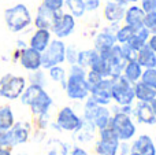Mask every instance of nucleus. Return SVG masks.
Wrapping results in <instances>:
<instances>
[{
	"label": "nucleus",
	"instance_id": "393cba45",
	"mask_svg": "<svg viewBox=\"0 0 156 155\" xmlns=\"http://www.w3.org/2000/svg\"><path fill=\"white\" fill-rule=\"evenodd\" d=\"M119 146V139H100L96 144L99 155H115Z\"/></svg>",
	"mask_w": 156,
	"mask_h": 155
},
{
	"label": "nucleus",
	"instance_id": "e433bc0d",
	"mask_svg": "<svg viewBox=\"0 0 156 155\" xmlns=\"http://www.w3.org/2000/svg\"><path fill=\"white\" fill-rule=\"evenodd\" d=\"M121 51H122V55H123V58H125V60H126V62H130V60H136V59H137V51H136L134 48H132V47H130L127 43L122 44V45H121Z\"/></svg>",
	"mask_w": 156,
	"mask_h": 155
},
{
	"label": "nucleus",
	"instance_id": "9d476101",
	"mask_svg": "<svg viewBox=\"0 0 156 155\" xmlns=\"http://www.w3.org/2000/svg\"><path fill=\"white\" fill-rule=\"evenodd\" d=\"M27 136H29V126L23 122L14 124L8 131H5V144H7V148L25 143L27 140Z\"/></svg>",
	"mask_w": 156,
	"mask_h": 155
},
{
	"label": "nucleus",
	"instance_id": "37998d69",
	"mask_svg": "<svg viewBox=\"0 0 156 155\" xmlns=\"http://www.w3.org/2000/svg\"><path fill=\"white\" fill-rule=\"evenodd\" d=\"M129 154V144L127 143H121L118 146V150H116L115 155H127Z\"/></svg>",
	"mask_w": 156,
	"mask_h": 155
},
{
	"label": "nucleus",
	"instance_id": "4468645a",
	"mask_svg": "<svg viewBox=\"0 0 156 155\" xmlns=\"http://www.w3.org/2000/svg\"><path fill=\"white\" fill-rule=\"evenodd\" d=\"M125 13H126V5H122L119 3L114 2V0L107 2V4L104 7V16L111 23L121 22L125 16Z\"/></svg>",
	"mask_w": 156,
	"mask_h": 155
},
{
	"label": "nucleus",
	"instance_id": "2eb2a0df",
	"mask_svg": "<svg viewBox=\"0 0 156 155\" xmlns=\"http://www.w3.org/2000/svg\"><path fill=\"white\" fill-rule=\"evenodd\" d=\"M144 16H145V13L143 11V8L138 5H130L125 13L123 19L126 25L132 26L133 29H140L144 26Z\"/></svg>",
	"mask_w": 156,
	"mask_h": 155
},
{
	"label": "nucleus",
	"instance_id": "f8f14e48",
	"mask_svg": "<svg viewBox=\"0 0 156 155\" xmlns=\"http://www.w3.org/2000/svg\"><path fill=\"white\" fill-rule=\"evenodd\" d=\"M81 120L76 115V113L70 107H63L58 115V125L65 131H76L80 126Z\"/></svg>",
	"mask_w": 156,
	"mask_h": 155
},
{
	"label": "nucleus",
	"instance_id": "79ce46f5",
	"mask_svg": "<svg viewBox=\"0 0 156 155\" xmlns=\"http://www.w3.org/2000/svg\"><path fill=\"white\" fill-rule=\"evenodd\" d=\"M86 11H96L100 7V0H83Z\"/></svg>",
	"mask_w": 156,
	"mask_h": 155
},
{
	"label": "nucleus",
	"instance_id": "412c9836",
	"mask_svg": "<svg viewBox=\"0 0 156 155\" xmlns=\"http://www.w3.org/2000/svg\"><path fill=\"white\" fill-rule=\"evenodd\" d=\"M138 65L141 67H145V69H151V67H155L156 66V54L149 48L148 44L140 48L137 51V59Z\"/></svg>",
	"mask_w": 156,
	"mask_h": 155
},
{
	"label": "nucleus",
	"instance_id": "c03bdc74",
	"mask_svg": "<svg viewBox=\"0 0 156 155\" xmlns=\"http://www.w3.org/2000/svg\"><path fill=\"white\" fill-rule=\"evenodd\" d=\"M149 45V48L152 49V51L156 54V34H152V36H149V38H148V43H147Z\"/></svg>",
	"mask_w": 156,
	"mask_h": 155
},
{
	"label": "nucleus",
	"instance_id": "7ed1b4c3",
	"mask_svg": "<svg viewBox=\"0 0 156 155\" xmlns=\"http://www.w3.org/2000/svg\"><path fill=\"white\" fill-rule=\"evenodd\" d=\"M4 22L10 32L19 33L30 26L32 14L23 3H18L4 11Z\"/></svg>",
	"mask_w": 156,
	"mask_h": 155
},
{
	"label": "nucleus",
	"instance_id": "a18cd8bd",
	"mask_svg": "<svg viewBox=\"0 0 156 155\" xmlns=\"http://www.w3.org/2000/svg\"><path fill=\"white\" fill-rule=\"evenodd\" d=\"M0 147L7 148V144H5V131H0Z\"/></svg>",
	"mask_w": 156,
	"mask_h": 155
},
{
	"label": "nucleus",
	"instance_id": "ddd939ff",
	"mask_svg": "<svg viewBox=\"0 0 156 155\" xmlns=\"http://www.w3.org/2000/svg\"><path fill=\"white\" fill-rule=\"evenodd\" d=\"M56 18V11H52L49 8H47L45 5L41 4L37 8V14L34 18V25L37 29H48L51 30L52 25Z\"/></svg>",
	"mask_w": 156,
	"mask_h": 155
},
{
	"label": "nucleus",
	"instance_id": "423d86ee",
	"mask_svg": "<svg viewBox=\"0 0 156 155\" xmlns=\"http://www.w3.org/2000/svg\"><path fill=\"white\" fill-rule=\"evenodd\" d=\"M111 98L119 104H132L134 100V91L133 84L129 82L123 76H118L112 78V88H111Z\"/></svg>",
	"mask_w": 156,
	"mask_h": 155
},
{
	"label": "nucleus",
	"instance_id": "6e6552de",
	"mask_svg": "<svg viewBox=\"0 0 156 155\" xmlns=\"http://www.w3.org/2000/svg\"><path fill=\"white\" fill-rule=\"evenodd\" d=\"M76 27V18L70 13H63L62 10L56 11V18L51 27V32L58 38H65L74 32Z\"/></svg>",
	"mask_w": 156,
	"mask_h": 155
},
{
	"label": "nucleus",
	"instance_id": "4c0bfd02",
	"mask_svg": "<svg viewBox=\"0 0 156 155\" xmlns=\"http://www.w3.org/2000/svg\"><path fill=\"white\" fill-rule=\"evenodd\" d=\"M85 80H86V82H88V85H89V91H90V88H93L94 85H97L100 81H101L103 77L100 76V74H97L96 71L90 70L89 73H86Z\"/></svg>",
	"mask_w": 156,
	"mask_h": 155
},
{
	"label": "nucleus",
	"instance_id": "f704fd0d",
	"mask_svg": "<svg viewBox=\"0 0 156 155\" xmlns=\"http://www.w3.org/2000/svg\"><path fill=\"white\" fill-rule=\"evenodd\" d=\"M48 155H67V148L62 142L55 139L49 146Z\"/></svg>",
	"mask_w": 156,
	"mask_h": 155
},
{
	"label": "nucleus",
	"instance_id": "c9c22d12",
	"mask_svg": "<svg viewBox=\"0 0 156 155\" xmlns=\"http://www.w3.org/2000/svg\"><path fill=\"white\" fill-rule=\"evenodd\" d=\"M29 81H30V84L40 85V87L44 88V85H45V74H44L40 69L34 70V71H32V74L29 76Z\"/></svg>",
	"mask_w": 156,
	"mask_h": 155
},
{
	"label": "nucleus",
	"instance_id": "6ab92c4d",
	"mask_svg": "<svg viewBox=\"0 0 156 155\" xmlns=\"http://www.w3.org/2000/svg\"><path fill=\"white\" fill-rule=\"evenodd\" d=\"M116 44L115 34L110 30H104V32L99 33L97 37L94 38V49L97 52H104L111 49Z\"/></svg>",
	"mask_w": 156,
	"mask_h": 155
},
{
	"label": "nucleus",
	"instance_id": "49530a36",
	"mask_svg": "<svg viewBox=\"0 0 156 155\" xmlns=\"http://www.w3.org/2000/svg\"><path fill=\"white\" fill-rule=\"evenodd\" d=\"M71 155H88L85 150H82V148H76V150L71 153Z\"/></svg>",
	"mask_w": 156,
	"mask_h": 155
},
{
	"label": "nucleus",
	"instance_id": "c85d7f7f",
	"mask_svg": "<svg viewBox=\"0 0 156 155\" xmlns=\"http://www.w3.org/2000/svg\"><path fill=\"white\" fill-rule=\"evenodd\" d=\"M65 4L67 5L69 11L74 18H81L85 15L86 8L83 0H65Z\"/></svg>",
	"mask_w": 156,
	"mask_h": 155
},
{
	"label": "nucleus",
	"instance_id": "5701e85b",
	"mask_svg": "<svg viewBox=\"0 0 156 155\" xmlns=\"http://www.w3.org/2000/svg\"><path fill=\"white\" fill-rule=\"evenodd\" d=\"M90 121L94 124V126H97V128H100V129L108 126V125H110V121H111L110 110H108L107 107L99 104V106L96 107V110H94V113H93V115H92Z\"/></svg>",
	"mask_w": 156,
	"mask_h": 155
},
{
	"label": "nucleus",
	"instance_id": "b1692460",
	"mask_svg": "<svg viewBox=\"0 0 156 155\" xmlns=\"http://www.w3.org/2000/svg\"><path fill=\"white\" fill-rule=\"evenodd\" d=\"M149 36H151V33L148 32V29L143 26V27H140V29H136V32L133 33L132 38L127 41V44H129L132 48H134L136 51H138V49L143 48V47L148 43Z\"/></svg>",
	"mask_w": 156,
	"mask_h": 155
},
{
	"label": "nucleus",
	"instance_id": "20e7f679",
	"mask_svg": "<svg viewBox=\"0 0 156 155\" xmlns=\"http://www.w3.org/2000/svg\"><path fill=\"white\" fill-rule=\"evenodd\" d=\"M26 88V80L21 76L14 74H4L0 77V96L8 100L18 99Z\"/></svg>",
	"mask_w": 156,
	"mask_h": 155
},
{
	"label": "nucleus",
	"instance_id": "de8ad7c7",
	"mask_svg": "<svg viewBox=\"0 0 156 155\" xmlns=\"http://www.w3.org/2000/svg\"><path fill=\"white\" fill-rule=\"evenodd\" d=\"M114 2L119 3V4H122V5H126V4H129V3H136V2H140V0H114Z\"/></svg>",
	"mask_w": 156,
	"mask_h": 155
},
{
	"label": "nucleus",
	"instance_id": "0eeeda50",
	"mask_svg": "<svg viewBox=\"0 0 156 155\" xmlns=\"http://www.w3.org/2000/svg\"><path fill=\"white\" fill-rule=\"evenodd\" d=\"M110 126L115 135L118 136L119 140H130L136 133V126L133 124L130 115L125 114V113H115L114 117H111L110 121Z\"/></svg>",
	"mask_w": 156,
	"mask_h": 155
},
{
	"label": "nucleus",
	"instance_id": "cd10ccee",
	"mask_svg": "<svg viewBox=\"0 0 156 155\" xmlns=\"http://www.w3.org/2000/svg\"><path fill=\"white\" fill-rule=\"evenodd\" d=\"M14 125V114L10 106L0 107V131H8Z\"/></svg>",
	"mask_w": 156,
	"mask_h": 155
},
{
	"label": "nucleus",
	"instance_id": "473e14b6",
	"mask_svg": "<svg viewBox=\"0 0 156 155\" xmlns=\"http://www.w3.org/2000/svg\"><path fill=\"white\" fill-rule=\"evenodd\" d=\"M141 81L144 84L149 85L151 88L156 89V67H151V69H145L141 74Z\"/></svg>",
	"mask_w": 156,
	"mask_h": 155
},
{
	"label": "nucleus",
	"instance_id": "c756f323",
	"mask_svg": "<svg viewBox=\"0 0 156 155\" xmlns=\"http://www.w3.org/2000/svg\"><path fill=\"white\" fill-rule=\"evenodd\" d=\"M90 70L96 71V73L100 74L103 78H105V77H110V62L99 55V58H97V59L94 60L93 63H92Z\"/></svg>",
	"mask_w": 156,
	"mask_h": 155
},
{
	"label": "nucleus",
	"instance_id": "aec40b11",
	"mask_svg": "<svg viewBox=\"0 0 156 155\" xmlns=\"http://www.w3.org/2000/svg\"><path fill=\"white\" fill-rule=\"evenodd\" d=\"M133 91H134V98H137L140 102L151 103L156 98V89L151 88L149 85L144 84L143 81L134 82V84H133Z\"/></svg>",
	"mask_w": 156,
	"mask_h": 155
},
{
	"label": "nucleus",
	"instance_id": "f3484780",
	"mask_svg": "<svg viewBox=\"0 0 156 155\" xmlns=\"http://www.w3.org/2000/svg\"><path fill=\"white\" fill-rule=\"evenodd\" d=\"M133 114L137 117L138 122L148 124V125H155L156 124V115L154 114V110H152V107H151V103L140 102V103L137 104V107L133 110Z\"/></svg>",
	"mask_w": 156,
	"mask_h": 155
},
{
	"label": "nucleus",
	"instance_id": "f257e3e1",
	"mask_svg": "<svg viewBox=\"0 0 156 155\" xmlns=\"http://www.w3.org/2000/svg\"><path fill=\"white\" fill-rule=\"evenodd\" d=\"M19 98H21L22 104L29 106L32 109L33 114L36 115L47 114L52 104L51 96L44 91V88L34 84H30L27 88H25Z\"/></svg>",
	"mask_w": 156,
	"mask_h": 155
},
{
	"label": "nucleus",
	"instance_id": "2f4dec72",
	"mask_svg": "<svg viewBox=\"0 0 156 155\" xmlns=\"http://www.w3.org/2000/svg\"><path fill=\"white\" fill-rule=\"evenodd\" d=\"M48 70H49V77H51L54 81L60 82L63 87H66V81H67V80H66V71L62 66H59V65L52 66Z\"/></svg>",
	"mask_w": 156,
	"mask_h": 155
},
{
	"label": "nucleus",
	"instance_id": "f03ea898",
	"mask_svg": "<svg viewBox=\"0 0 156 155\" xmlns=\"http://www.w3.org/2000/svg\"><path fill=\"white\" fill-rule=\"evenodd\" d=\"M85 69L82 66L71 65L70 67V76H69L67 81H66V92L70 99L74 100H82L89 96V85L85 80Z\"/></svg>",
	"mask_w": 156,
	"mask_h": 155
},
{
	"label": "nucleus",
	"instance_id": "9b49d317",
	"mask_svg": "<svg viewBox=\"0 0 156 155\" xmlns=\"http://www.w3.org/2000/svg\"><path fill=\"white\" fill-rule=\"evenodd\" d=\"M19 63L22 67L29 71L38 70L41 67V52L33 49L32 47H25L19 54Z\"/></svg>",
	"mask_w": 156,
	"mask_h": 155
},
{
	"label": "nucleus",
	"instance_id": "7c9ffc66",
	"mask_svg": "<svg viewBox=\"0 0 156 155\" xmlns=\"http://www.w3.org/2000/svg\"><path fill=\"white\" fill-rule=\"evenodd\" d=\"M134 32H136V29H133V27L129 26V25H125V26L119 27V29L115 32V38H116L118 43L125 44L132 38V36H133Z\"/></svg>",
	"mask_w": 156,
	"mask_h": 155
},
{
	"label": "nucleus",
	"instance_id": "bb28decb",
	"mask_svg": "<svg viewBox=\"0 0 156 155\" xmlns=\"http://www.w3.org/2000/svg\"><path fill=\"white\" fill-rule=\"evenodd\" d=\"M99 58V52L96 49H85V51H78L77 65L82 66L83 69L90 67L92 63Z\"/></svg>",
	"mask_w": 156,
	"mask_h": 155
},
{
	"label": "nucleus",
	"instance_id": "3c124183",
	"mask_svg": "<svg viewBox=\"0 0 156 155\" xmlns=\"http://www.w3.org/2000/svg\"><path fill=\"white\" fill-rule=\"evenodd\" d=\"M129 155H140V154H137V153H130Z\"/></svg>",
	"mask_w": 156,
	"mask_h": 155
},
{
	"label": "nucleus",
	"instance_id": "ea45409f",
	"mask_svg": "<svg viewBox=\"0 0 156 155\" xmlns=\"http://www.w3.org/2000/svg\"><path fill=\"white\" fill-rule=\"evenodd\" d=\"M43 5H45L47 8L52 11L62 10L65 5V0H43Z\"/></svg>",
	"mask_w": 156,
	"mask_h": 155
},
{
	"label": "nucleus",
	"instance_id": "dca6fc26",
	"mask_svg": "<svg viewBox=\"0 0 156 155\" xmlns=\"http://www.w3.org/2000/svg\"><path fill=\"white\" fill-rule=\"evenodd\" d=\"M49 41H51V30L48 29H37L33 36L30 37L29 47L38 52H43L44 49L48 47Z\"/></svg>",
	"mask_w": 156,
	"mask_h": 155
},
{
	"label": "nucleus",
	"instance_id": "a878e982",
	"mask_svg": "<svg viewBox=\"0 0 156 155\" xmlns=\"http://www.w3.org/2000/svg\"><path fill=\"white\" fill-rule=\"evenodd\" d=\"M77 131V139L78 142H89L94 135V124L88 120H81L80 126L76 129Z\"/></svg>",
	"mask_w": 156,
	"mask_h": 155
},
{
	"label": "nucleus",
	"instance_id": "a211bd4d",
	"mask_svg": "<svg viewBox=\"0 0 156 155\" xmlns=\"http://www.w3.org/2000/svg\"><path fill=\"white\" fill-rule=\"evenodd\" d=\"M130 153H137L140 155H156V148L152 139L147 135H141L132 146Z\"/></svg>",
	"mask_w": 156,
	"mask_h": 155
},
{
	"label": "nucleus",
	"instance_id": "1a4fd4ad",
	"mask_svg": "<svg viewBox=\"0 0 156 155\" xmlns=\"http://www.w3.org/2000/svg\"><path fill=\"white\" fill-rule=\"evenodd\" d=\"M111 88H112V78L111 77H105L97 85H94L93 88H90L89 95L90 98L96 102L97 104L101 106H107L111 102Z\"/></svg>",
	"mask_w": 156,
	"mask_h": 155
},
{
	"label": "nucleus",
	"instance_id": "58836bf2",
	"mask_svg": "<svg viewBox=\"0 0 156 155\" xmlns=\"http://www.w3.org/2000/svg\"><path fill=\"white\" fill-rule=\"evenodd\" d=\"M77 56H78V51L74 45L70 47H66V52H65V58L70 65H74L77 63Z\"/></svg>",
	"mask_w": 156,
	"mask_h": 155
},
{
	"label": "nucleus",
	"instance_id": "a19ab883",
	"mask_svg": "<svg viewBox=\"0 0 156 155\" xmlns=\"http://www.w3.org/2000/svg\"><path fill=\"white\" fill-rule=\"evenodd\" d=\"M141 2V8L144 13H154L156 11V0H140Z\"/></svg>",
	"mask_w": 156,
	"mask_h": 155
},
{
	"label": "nucleus",
	"instance_id": "39448f33",
	"mask_svg": "<svg viewBox=\"0 0 156 155\" xmlns=\"http://www.w3.org/2000/svg\"><path fill=\"white\" fill-rule=\"evenodd\" d=\"M65 52H66V45L60 38L51 40L48 47L41 52V67L48 70L52 66L63 63L66 60Z\"/></svg>",
	"mask_w": 156,
	"mask_h": 155
},
{
	"label": "nucleus",
	"instance_id": "8fccbe9b",
	"mask_svg": "<svg viewBox=\"0 0 156 155\" xmlns=\"http://www.w3.org/2000/svg\"><path fill=\"white\" fill-rule=\"evenodd\" d=\"M151 107H152V110H154V114L156 115V98L151 102Z\"/></svg>",
	"mask_w": 156,
	"mask_h": 155
},
{
	"label": "nucleus",
	"instance_id": "4be33fe9",
	"mask_svg": "<svg viewBox=\"0 0 156 155\" xmlns=\"http://www.w3.org/2000/svg\"><path fill=\"white\" fill-rule=\"evenodd\" d=\"M141 74H143V67L138 65L137 60L126 62V65H125V67H123V71H122V76L129 82H132V84L140 81Z\"/></svg>",
	"mask_w": 156,
	"mask_h": 155
},
{
	"label": "nucleus",
	"instance_id": "09e8293b",
	"mask_svg": "<svg viewBox=\"0 0 156 155\" xmlns=\"http://www.w3.org/2000/svg\"><path fill=\"white\" fill-rule=\"evenodd\" d=\"M0 155H11V151H10V148L0 147Z\"/></svg>",
	"mask_w": 156,
	"mask_h": 155
},
{
	"label": "nucleus",
	"instance_id": "72a5a7b5",
	"mask_svg": "<svg viewBox=\"0 0 156 155\" xmlns=\"http://www.w3.org/2000/svg\"><path fill=\"white\" fill-rule=\"evenodd\" d=\"M144 27L148 29L151 34H156V11L154 13H147L144 16Z\"/></svg>",
	"mask_w": 156,
	"mask_h": 155
}]
</instances>
